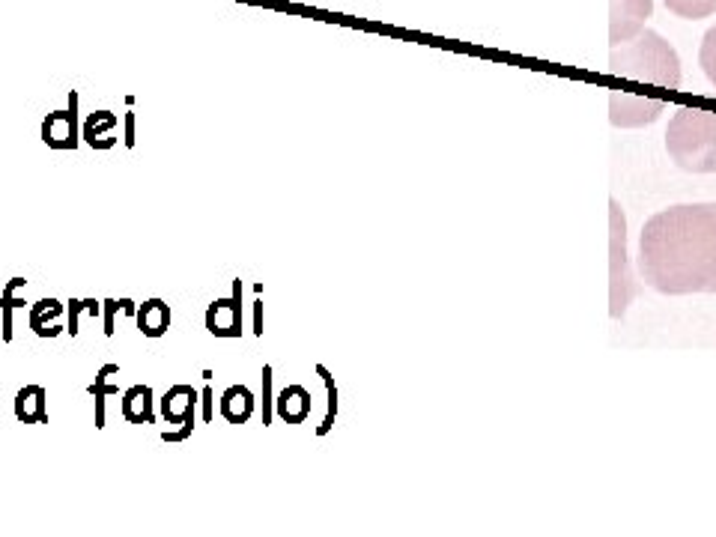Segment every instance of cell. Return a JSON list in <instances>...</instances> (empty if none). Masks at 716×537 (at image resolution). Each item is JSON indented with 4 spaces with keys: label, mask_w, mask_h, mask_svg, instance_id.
Segmentation results:
<instances>
[{
    "label": "cell",
    "mask_w": 716,
    "mask_h": 537,
    "mask_svg": "<svg viewBox=\"0 0 716 537\" xmlns=\"http://www.w3.org/2000/svg\"><path fill=\"white\" fill-rule=\"evenodd\" d=\"M639 275L663 296L716 293V203L654 212L639 233Z\"/></svg>",
    "instance_id": "1"
},
{
    "label": "cell",
    "mask_w": 716,
    "mask_h": 537,
    "mask_svg": "<svg viewBox=\"0 0 716 537\" xmlns=\"http://www.w3.org/2000/svg\"><path fill=\"white\" fill-rule=\"evenodd\" d=\"M609 72L621 81H639L666 90L681 87V57L657 30H642L633 39L615 45L609 54Z\"/></svg>",
    "instance_id": "2"
},
{
    "label": "cell",
    "mask_w": 716,
    "mask_h": 537,
    "mask_svg": "<svg viewBox=\"0 0 716 537\" xmlns=\"http://www.w3.org/2000/svg\"><path fill=\"white\" fill-rule=\"evenodd\" d=\"M669 159L690 174H716V111L675 108L666 129Z\"/></svg>",
    "instance_id": "3"
},
{
    "label": "cell",
    "mask_w": 716,
    "mask_h": 537,
    "mask_svg": "<svg viewBox=\"0 0 716 537\" xmlns=\"http://www.w3.org/2000/svg\"><path fill=\"white\" fill-rule=\"evenodd\" d=\"M642 281H636L627 260V218L618 197H609V317L621 320L636 296H642Z\"/></svg>",
    "instance_id": "4"
},
{
    "label": "cell",
    "mask_w": 716,
    "mask_h": 537,
    "mask_svg": "<svg viewBox=\"0 0 716 537\" xmlns=\"http://www.w3.org/2000/svg\"><path fill=\"white\" fill-rule=\"evenodd\" d=\"M666 99H645V96H630L615 90L609 96V120L618 129H639V126H651L663 117L666 111Z\"/></svg>",
    "instance_id": "5"
},
{
    "label": "cell",
    "mask_w": 716,
    "mask_h": 537,
    "mask_svg": "<svg viewBox=\"0 0 716 537\" xmlns=\"http://www.w3.org/2000/svg\"><path fill=\"white\" fill-rule=\"evenodd\" d=\"M654 15V0H609V42L612 48L645 30Z\"/></svg>",
    "instance_id": "6"
},
{
    "label": "cell",
    "mask_w": 716,
    "mask_h": 537,
    "mask_svg": "<svg viewBox=\"0 0 716 537\" xmlns=\"http://www.w3.org/2000/svg\"><path fill=\"white\" fill-rule=\"evenodd\" d=\"M42 141L51 150H75L81 144V120H78V93H69L66 111H51L42 120Z\"/></svg>",
    "instance_id": "7"
},
{
    "label": "cell",
    "mask_w": 716,
    "mask_h": 537,
    "mask_svg": "<svg viewBox=\"0 0 716 537\" xmlns=\"http://www.w3.org/2000/svg\"><path fill=\"white\" fill-rule=\"evenodd\" d=\"M206 332L212 338H239L242 335V281H233V293L215 299L206 308Z\"/></svg>",
    "instance_id": "8"
},
{
    "label": "cell",
    "mask_w": 716,
    "mask_h": 537,
    "mask_svg": "<svg viewBox=\"0 0 716 537\" xmlns=\"http://www.w3.org/2000/svg\"><path fill=\"white\" fill-rule=\"evenodd\" d=\"M197 406H200V391L185 385V382L171 385L165 391V397L159 400V409H162V418L168 421V427H179L185 421H194Z\"/></svg>",
    "instance_id": "9"
},
{
    "label": "cell",
    "mask_w": 716,
    "mask_h": 537,
    "mask_svg": "<svg viewBox=\"0 0 716 537\" xmlns=\"http://www.w3.org/2000/svg\"><path fill=\"white\" fill-rule=\"evenodd\" d=\"M117 126H120V117L114 111H93L84 126H81V138L87 141V147L93 150H114L117 147Z\"/></svg>",
    "instance_id": "10"
},
{
    "label": "cell",
    "mask_w": 716,
    "mask_h": 537,
    "mask_svg": "<svg viewBox=\"0 0 716 537\" xmlns=\"http://www.w3.org/2000/svg\"><path fill=\"white\" fill-rule=\"evenodd\" d=\"M120 415L129 424H156V397L150 385H132L123 391Z\"/></svg>",
    "instance_id": "11"
},
{
    "label": "cell",
    "mask_w": 716,
    "mask_h": 537,
    "mask_svg": "<svg viewBox=\"0 0 716 537\" xmlns=\"http://www.w3.org/2000/svg\"><path fill=\"white\" fill-rule=\"evenodd\" d=\"M218 412L227 424H248L251 415L257 412V397L248 385H230L221 394Z\"/></svg>",
    "instance_id": "12"
},
{
    "label": "cell",
    "mask_w": 716,
    "mask_h": 537,
    "mask_svg": "<svg viewBox=\"0 0 716 537\" xmlns=\"http://www.w3.org/2000/svg\"><path fill=\"white\" fill-rule=\"evenodd\" d=\"M171 305L165 299H147L144 305H138V314H135V326L144 338H165L168 329H171Z\"/></svg>",
    "instance_id": "13"
},
{
    "label": "cell",
    "mask_w": 716,
    "mask_h": 537,
    "mask_svg": "<svg viewBox=\"0 0 716 537\" xmlns=\"http://www.w3.org/2000/svg\"><path fill=\"white\" fill-rule=\"evenodd\" d=\"M12 412L21 424H48V391L42 385H24L15 394Z\"/></svg>",
    "instance_id": "14"
},
{
    "label": "cell",
    "mask_w": 716,
    "mask_h": 537,
    "mask_svg": "<svg viewBox=\"0 0 716 537\" xmlns=\"http://www.w3.org/2000/svg\"><path fill=\"white\" fill-rule=\"evenodd\" d=\"M63 305L57 299H39L36 305H30V329L36 338H57L66 332V326L60 323L63 320Z\"/></svg>",
    "instance_id": "15"
},
{
    "label": "cell",
    "mask_w": 716,
    "mask_h": 537,
    "mask_svg": "<svg viewBox=\"0 0 716 537\" xmlns=\"http://www.w3.org/2000/svg\"><path fill=\"white\" fill-rule=\"evenodd\" d=\"M275 412L287 424H305L311 415V391L305 385H287L275 400Z\"/></svg>",
    "instance_id": "16"
},
{
    "label": "cell",
    "mask_w": 716,
    "mask_h": 537,
    "mask_svg": "<svg viewBox=\"0 0 716 537\" xmlns=\"http://www.w3.org/2000/svg\"><path fill=\"white\" fill-rule=\"evenodd\" d=\"M117 376H120V364L111 361V364H102V367L96 370V382L87 385V394L96 397V430L105 427V403H108V397L120 394Z\"/></svg>",
    "instance_id": "17"
},
{
    "label": "cell",
    "mask_w": 716,
    "mask_h": 537,
    "mask_svg": "<svg viewBox=\"0 0 716 537\" xmlns=\"http://www.w3.org/2000/svg\"><path fill=\"white\" fill-rule=\"evenodd\" d=\"M81 317H102V302H96V299H69L66 302V332L72 335V338H78V332H81Z\"/></svg>",
    "instance_id": "18"
},
{
    "label": "cell",
    "mask_w": 716,
    "mask_h": 537,
    "mask_svg": "<svg viewBox=\"0 0 716 537\" xmlns=\"http://www.w3.org/2000/svg\"><path fill=\"white\" fill-rule=\"evenodd\" d=\"M663 3L669 12H675L678 18H687V21L716 15V0H663Z\"/></svg>",
    "instance_id": "19"
},
{
    "label": "cell",
    "mask_w": 716,
    "mask_h": 537,
    "mask_svg": "<svg viewBox=\"0 0 716 537\" xmlns=\"http://www.w3.org/2000/svg\"><path fill=\"white\" fill-rule=\"evenodd\" d=\"M117 314H126V317H135L138 314V305L132 302V299H105L102 302V332H105V338H114V332H117Z\"/></svg>",
    "instance_id": "20"
},
{
    "label": "cell",
    "mask_w": 716,
    "mask_h": 537,
    "mask_svg": "<svg viewBox=\"0 0 716 537\" xmlns=\"http://www.w3.org/2000/svg\"><path fill=\"white\" fill-rule=\"evenodd\" d=\"M699 66H702V72L708 75V81L716 87V24L708 27L705 39H702V48H699Z\"/></svg>",
    "instance_id": "21"
},
{
    "label": "cell",
    "mask_w": 716,
    "mask_h": 537,
    "mask_svg": "<svg viewBox=\"0 0 716 537\" xmlns=\"http://www.w3.org/2000/svg\"><path fill=\"white\" fill-rule=\"evenodd\" d=\"M317 373L323 376V382H326V391H329V412H326V421L317 427V433H320V436H326V433L332 430V424H335V412H338V388H335V379H332V373H329L323 364H317Z\"/></svg>",
    "instance_id": "22"
},
{
    "label": "cell",
    "mask_w": 716,
    "mask_h": 537,
    "mask_svg": "<svg viewBox=\"0 0 716 537\" xmlns=\"http://www.w3.org/2000/svg\"><path fill=\"white\" fill-rule=\"evenodd\" d=\"M27 287V281L24 278H9L6 281V287L0 290V308H12V311H18V308H24L27 302H24V296H21V290Z\"/></svg>",
    "instance_id": "23"
},
{
    "label": "cell",
    "mask_w": 716,
    "mask_h": 537,
    "mask_svg": "<svg viewBox=\"0 0 716 537\" xmlns=\"http://www.w3.org/2000/svg\"><path fill=\"white\" fill-rule=\"evenodd\" d=\"M272 421V367H263V424Z\"/></svg>",
    "instance_id": "24"
},
{
    "label": "cell",
    "mask_w": 716,
    "mask_h": 537,
    "mask_svg": "<svg viewBox=\"0 0 716 537\" xmlns=\"http://www.w3.org/2000/svg\"><path fill=\"white\" fill-rule=\"evenodd\" d=\"M194 424H197V418L194 421H185V424H179V427H168V430H162V442H185L191 433H194Z\"/></svg>",
    "instance_id": "25"
},
{
    "label": "cell",
    "mask_w": 716,
    "mask_h": 537,
    "mask_svg": "<svg viewBox=\"0 0 716 537\" xmlns=\"http://www.w3.org/2000/svg\"><path fill=\"white\" fill-rule=\"evenodd\" d=\"M200 409H203V421L209 424L215 418V394H212V385H206L200 391Z\"/></svg>",
    "instance_id": "26"
},
{
    "label": "cell",
    "mask_w": 716,
    "mask_h": 537,
    "mask_svg": "<svg viewBox=\"0 0 716 537\" xmlns=\"http://www.w3.org/2000/svg\"><path fill=\"white\" fill-rule=\"evenodd\" d=\"M135 126H138V120H135V111L123 114V144H126L129 150L135 147Z\"/></svg>",
    "instance_id": "27"
},
{
    "label": "cell",
    "mask_w": 716,
    "mask_h": 537,
    "mask_svg": "<svg viewBox=\"0 0 716 537\" xmlns=\"http://www.w3.org/2000/svg\"><path fill=\"white\" fill-rule=\"evenodd\" d=\"M254 332L263 335V302L254 305Z\"/></svg>",
    "instance_id": "28"
}]
</instances>
